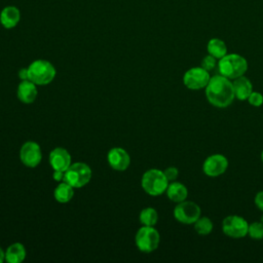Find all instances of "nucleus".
Masks as SVG:
<instances>
[{
	"label": "nucleus",
	"mask_w": 263,
	"mask_h": 263,
	"mask_svg": "<svg viewBox=\"0 0 263 263\" xmlns=\"http://www.w3.org/2000/svg\"><path fill=\"white\" fill-rule=\"evenodd\" d=\"M16 95L17 99L21 102L25 104L33 103L38 95L36 84L31 80H22V82L17 86Z\"/></svg>",
	"instance_id": "obj_14"
},
{
	"label": "nucleus",
	"mask_w": 263,
	"mask_h": 263,
	"mask_svg": "<svg viewBox=\"0 0 263 263\" xmlns=\"http://www.w3.org/2000/svg\"><path fill=\"white\" fill-rule=\"evenodd\" d=\"M205 97L214 107L226 108L235 99L233 84L229 78L221 74L214 75L205 86Z\"/></svg>",
	"instance_id": "obj_1"
},
{
	"label": "nucleus",
	"mask_w": 263,
	"mask_h": 263,
	"mask_svg": "<svg viewBox=\"0 0 263 263\" xmlns=\"http://www.w3.org/2000/svg\"><path fill=\"white\" fill-rule=\"evenodd\" d=\"M18 77H20L22 80H29V77H28V68L21 69V70L18 71Z\"/></svg>",
	"instance_id": "obj_29"
},
{
	"label": "nucleus",
	"mask_w": 263,
	"mask_h": 263,
	"mask_svg": "<svg viewBox=\"0 0 263 263\" xmlns=\"http://www.w3.org/2000/svg\"><path fill=\"white\" fill-rule=\"evenodd\" d=\"M109 165L116 171H125L130 163L129 154L122 148L115 147L112 148L107 155Z\"/></svg>",
	"instance_id": "obj_12"
},
{
	"label": "nucleus",
	"mask_w": 263,
	"mask_h": 263,
	"mask_svg": "<svg viewBox=\"0 0 263 263\" xmlns=\"http://www.w3.org/2000/svg\"><path fill=\"white\" fill-rule=\"evenodd\" d=\"M21 21V11L16 6H5L0 12V24L5 29L14 28Z\"/></svg>",
	"instance_id": "obj_15"
},
{
	"label": "nucleus",
	"mask_w": 263,
	"mask_h": 263,
	"mask_svg": "<svg viewBox=\"0 0 263 263\" xmlns=\"http://www.w3.org/2000/svg\"><path fill=\"white\" fill-rule=\"evenodd\" d=\"M49 164L53 171L65 172L71 165V155L65 148H54L49 153Z\"/></svg>",
	"instance_id": "obj_13"
},
{
	"label": "nucleus",
	"mask_w": 263,
	"mask_h": 263,
	"mask_svg": "<svg viewBox=\"0 0 263 263\" xmlns=\"http://www.w3.org/2000/svg\"><path fill=\"white\" fill-rule=\"evenodd\" d=\"M168 181L164 173L157 168H151L144 173L141 180V186L146 193L152 196H157L166 191Z\"/></svg>",
	"instance_id": "obj_3"
},
{
	"label": "nucleus",
	"mask_w": 263,
	"mask_h": 263,
	"mask_svg": "<svg viewBox=\"0 0 263 263\" xmlns=\"http://www.w3.org/2000/svg\"><path fill=\"white\" fill-rule=\"evenodd\" d=\"M20 159L27 167H36L42 159L40 146L33 141L26 142L20 150Z\"/></svg>",
	"instance_id": "obj_11"
},
{
	"label": "nucleus",
	"mask_w": 263,
	"mask_h": 263,
	"mask_svg": "<svg viewBox=\"0 0 263 263\" xmlns=\"http://www.w3.org/2000/svg\"><path fill=\"white\" fill-rule=\"evenodd\" d=\"M200 66L205 69L206 71H212L214 70L216 67H217V59L214 58L213 55L211 54H208L205 57L202 58L201 60V63H200Z\"/></svg>",
	"instance_id": "obj_24"
},
{
	"label": "nucleus",
	"mask_w": 263,
	"mask_h": 263,
	"mask_svg": "<svg viewBox=\"0 0 263 263\" xmlns=\"http://www.w3.org/2000/svg\"><path fill=\"white\" fill-rule=\"evenodd\" d=\"M64 175H65V172H62V171H54L53 172V175H52V178L54 181L57 182H61L64 180Z\"/></svg>",
	"instance_id": "obj_28"
},
{
	"label": "nucleus",
	"mask_w": 263,
	"mask_h": 263,
	"mask_svg": "<svg viewBox=\"0 0 263 263\" xmlns=\"http://www.w3.org/2000/svg\"><path fill=\"white\" fill-rule=\"evenodd\" d=\"M174 217L175 219L182 224H194V222L200 217L201 210L200 206L194 201L184 200L178 202L174 208Z\"/></svg>",
	"instance_id": "obj_7"
},
{
	"label": "nucleus",
	"mask_w": 263,
	"mask_h": 263,
	"mask_svg": "<svg viewBox=\"0 0 263 263\" xmlns=\"http://www.w3.org/2000/svg\"><path fill=\"white\" fill-rule=\"evenodd\" d=\"M166 195L170 200L178 203L181 201H184L187 199L188 196V189L187 187L177 181H173L168 183V186L166 188Z\"/></svg>",
	"instance_id": "obj_17"
},
{
	"label": "nucleus",
	"mask_w": 263,
	"mask_h": 263,
	"mask_svg": "<svg viewBox=\"0 0 263 263\" xmlns=\"http://www.w3.org/2000/svg\"><path fill=\"white\" fill-rule=\"evenodd\" d=\"M194 230L199 235H208L213 230V222L208 217H199L193 224Z\"/></svg>",
	"instance_id": "obj_22"
},
{
	"label": "nucleus",
	"mask_w": 263,
	"mask_h": 263,
	"mask_svg": "<svg viewBox=\"0 0 263 263\" xmlns=\"http://www.w3.org/2000/svg\"><path fill=\"white\" fill-rule=\"evenodd\" d=\"M73 195H74L73 187L70 184H68L67 182H65V181L60 183L55 187L54 192H53L54 199L58 202H61V203H66V202L70 201L72 199Z\"/></svg>",
	"instance_id": "obj_19"
},
{
	"label": "nucleus",
	"mask_w": 263,
	"mask_h": 263,
	"mask_svg": "<svg viewBox=\"0 0 263 263\" xmlns=\"http://www.w3.org/2000/svg\"><path fill=\"white\" fill-rule=\"evenodd\" d=\"M5 260V253L3 252V250L0 248V263H2Z\"/></svg>",
	"instance_id": "obj_30"
},
{
	"label": "nucleus",
	"mask_w": 263,
	"mask_h": 263,
	"mask_svg": "<svg viewBox=\"0 0 263 263\" xmlns=\"http://www.w3.org/2000/svg\"><path fill=\"white\" fill-rule=\"evenodd\" d=\"M163 173H164V176L166 177V179H167L168 182L176 181L177 178H178V176H179V171H178V168L175 167V166H168V167H166V168L163 171Z\"/></svg>",
	"instance_id": "obj_26"
},
{
	"label": "nucleus",
	"mask_w": 263,
	"mask_h": 263,
	"mask_svg": "<svg viewBox=\"0 0 263 263\" xmlns=\"http://www.w3.org/2000/svg\"><path fill=\"white\" fill-rule=\"evenodd\" d=\"M137 248L144 253H151L158 248L160 241L159 232L154 226H142L135 237Z\"/></svg>",
	"instance_id": "obj_6"
},
{
	"label": "nucleus",
	"mask_w": 263,
	"mask_h": 263,
	"mask_svg": "<svg viewBox=\"0 0 263 263\" xmlns=\"http://www.w3.org/2000/svg\"><path fill=\"white\" fill-rule=\"evenodd\" d=\"M249 223L247 220L237 215H230L222 221V231L231 238H242L248 234Z\"/></svg>",
	"instance_id": "obj_8"
},
{
	"label": "nucleus",
	"mask_w": 263,
	"mask_h": 263,
	"mask_svg": "<svg viewBox=\"0 0 263 263\" xmlns=\"http://www.w3.org/2000/svg\"><path fill=\"white\" fill-rule=\"evenodd\" d=\"M210 73L205 69L200 67H192L184 73L183 83L191 90H198L205 88L210 81Z\"/></svg>",
	"instance_id": "obj_9"
},
{
	"label": "nucleus",
	"mask_w": 263,
	"mask_h": 263,
	"mask_svg": "<svg viewBox=\"0 0 263 263\" xmlns=\"http://www.w3.org/2000/svg\"><path fill=\"white\" fill-rule=\"evenodd\" d=\"M261 159H262V161H263V151H262V153H261Z\"/></svg>",
	"instance_id": "obj_32"
},
{
	"label": "nucleus",
	"mask_w": 263,
	"mask_h": 263,
	"mask_svg": "<svg viewBox=\"0 0 263 263\" xmlns=\"http://www.w3.org/2000/svg\"><path fill=\"white\" fill-rule=\"evenodd\" d=\"M26 258V249L23 243L14 242L5 252V260L8 263H21Z\"/></svg>",
	"instance_id": "obj_18"
},
{
	"label": "nucleus",
	"mask_w": 263,
	"mask_h": 263,
	"mask_svg": "<svg viewBox=\"0 0 263 263\" xmlns=\"http://www.w3.org/2000/svg\"><path fill=\"white\" fill-rule=\"evenodd\" d=\"M91 178V170L84 162H75L65 171L64 180L73 188H81L86 185Z\"/></svg>",
	"instance_id": "obj_5"
},
{
	"label": "nucleus",
	"mask_w": 263,
	"mask_h": 263,
	"mask_svg": "<svg viewBox=\"0 0 263 263\" xmlns=\"http://www.w3.org/2000/svg\"><path fill=\"white\" fill-rule=\"evenodd\" d=\"M248 235L255 240H260L263 238V223L261 221L253 222L249 224Z\"/></svg>",
	"instance_id": "obj_23"
},
{
	"label": "nucleus",
	"mask_w": 263,
	"mask_h": 263,
	"mask_svg": "<svg viewBox=\"0 0 263 263\" xmlns=\"http://www.w3.org/2000/svg\"><path fill=\"white\" fill-rule=\"evenodd\" d=\"M206 49L209 54L213 55L217 60H220L225 54H227V46L222 39L212 38L206 45Z\"/></svg>",
	"instance_id": "obj_20"
},
{
	"label": "nucleus",
	"mask_w": 263,
	"mask_h": 263,
	"mask_svg": "<svg viewBox=\"0 0 263 263\" xmlns=\"http://www.w3.org/2000/svg\"><path fill=\"white\" fill-rule=\"evenodd\" d=\"M248 102L254 107H260L263 104V95L259 91L253 90L248 98Z\"/></svg>",
	"instance_id": "obj_25"
},
{
	"label": "nucleus",
	"mask_w": 263,
	"mask_h": 263,
	"mask_svg": "<svg viewBox=\"0 0 263 263\" xmlns=\"http://www.w3.org/2000/svg\"><path fill=\"white\" fill-rule=\"evenodd\" d=\"M233 84V90H234V96L236 99L239 101H246L248 100L249 96L253 91V85L251 80L246 77L245 75L239 76L232 81Z\"/></svg>",
	"instance_id": "obj_16"
},
{
	"label": "nucleus",
	"mask_w": 263,
	"mask_h": 263,
	"mask_svg": "<svg viewBox=\"0 0 263 263\" xmlns=\"http://www.w3.org/2000/svg\"><path fill=\"white\" fill-rule=\"evenodd\" d=\"M228 167V159L223 154H212L205 158L202 163V172L208 177H219L223 175Z\"/></svg>",
	"instance_id": "obj_10"
},
{
	"label": "nucleus",
	"mask_w": 263,
	"mask_h": 263,
	"mask_svg": "<svg viewBox=\"0 0 263 263\" xmlns=\"http://www.w3.org/2000/svg\"><path fill=\"white\" fill-rule=\"evenodd\" d=\"M28 77L36 85H46L54 79L55 68L46 60H36L28 67Z\"/></svg>",
	"instance_id": "obj_4"
},
{
	"label": "nucleus",
	"mask_w": 263,
	"mask_h": 263,
	"mask_svg": "<svg viewBox=\"0 0 263 263\" xmlns=\"http://www.w3.org/2000/svg\"><path fill=\"white\" fill-rule=\"evenodd\" d=\"M139 220L144 226H154L158 221L157 211L153 208H145L141 211Z\"/></svg>",
	"instance_id": "obj_21"
},
{
	"label": "nucleus",
	"mask_w": 263,
	"mask_h": 263,
	"mask_svg": "<svg viewBox=\"0 0 263 263\" xmlns=\"http://www.w3.org/2000/svg\"><path fill=\"white\" fill-rule=\"evenodd\" d=\"M260 221H261V222H262V223H263V215H262V216H261V219H260Z\"/></svg>",
	"instance_id": "obj_31"
},
{
	"label": "nucleus",
	"mask_w": 263,
	"mask_h": 263,
	"mask_svg": "<svg viewBox=\"0 0 263 263\" xmlns=\"http://www.w3.org/2000/svg\"><path fill=\"white\" fill-rule=\"evenodd\" d=\"M255 204L256 206L263 213V190L257 192V194L255 195Z\"/></svg>",
	"instance_id": "obj_27"
},
{
	"label": "nucleus",
	"mask_w": 263,
	"mask_h": 263,
	"mask_svg": "<svg viewBox=\"0 0 263 263\" xmlns=\"http://www.w3.org/2000/svg\"><path fill=\"white\" fill-rule=\"evenodd\" d=\"M219 74L231 79L245 75L248 70L247 60L237 53H227L218 61Z\"/></svg>",
	"instance_id": "obj_2"
}]
</instances>
